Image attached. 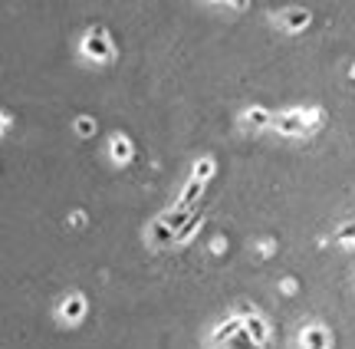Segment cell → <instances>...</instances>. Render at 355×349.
Instances as JSON below:
<instances>
[{
    "label": "cell",
    "instance_id": "6da1fadb",
    "mask_svg": "<svg viewBox=\"0 0 355 349\" xmlns=\"http://www.w3.org/2000/svg\"><path fill=\"white\" fill-rule=\"evenodd\" d=\"M83 56H86L89 63H112L116 60V46H112V40H109V33L103 30V27H96V30L86 33V40H83Z\"/></svg>",
    "mask_w": 355,
    "mask_h": 349
},
{
    "label": "cell",
    "instance_id": "7a4b0ae2",
    "mask_svg": "<svg viewBox=\"0 0 355 349\" xmlns=\"http://www.w3.org/2000/svg\"><path fill=\"white\" fill-rule=\"evenodd\" d=\"M86 313H89V300L83 297V293H69L63 304H59V310H56V317L66 323V326H76V323H83L86 319Z\"/></svg>",
    "mask_w": 355,
    "mask_h": 349
},
{
    "label": "cell",
    "instance_id": "3957f363",
    "mask_svg": "<svg viewBox=\"0 0 355 349\" xmlns=\"http://www.w3.org/2000/svg\"><path fill=\"white\" fill-rule=\"evenodd\" d=\"M270 129H277V132H280V136H286V138L310 136V132H306V125H303V116H299V109H286V112H277Z\"/></svg>",
    "mask_w": 355,
    "mask_h": 349
},
{
    "label": "cell",
    "instance_id": "277c9868",
    "mask_svg": "<svg viewBox=\"0 0 355 349\" xmlns=\"http://www.w3.org/2000/svg\"><path fill=\"white\" fill-rule=\"evenodd\" d=\"M299 346L303 349H332V333L325 330L323 323H310V326H303V333H299Z\"/></svg>",
    "mask_w": 355,
    "mask_h": 349
},
{
    "label": "cell",
    "instance_id": "5b68a950",
    "mask_svg": "<svg viewBox=\"0 0 355 349\" xmlns=\"http://www.w3.org/2000/svg\"><path fill=\"white\" fill-rule=\"evenodd\" d=\"M277 23H280L286 33H303L312 23V14L306 7H286V10L277 17Z\"/></svg>",
    "mask_w": 355,
    "mask_h": 349
},
{
    "label": "cell",
    "instance_id": "8992f818",
    "mask_svg": "<svg viewBox=\"0 0 355 349\" xmlns=\"http://www.w3.org/2000/svg\"><path fill=\"white\" fill-rule=\"evenodd\" d=\"M109 155H112V162L116 165H129L132 162V155H135V145H132V138L129 136H112V142H109Z\"/></svg>",
    "mask_w": 355,
    "mask_h": 349
},
{
    "label": "cell",
    "instance_id": "52a82bcc",
    "mask_svg": "<svg viewBox=\"0 0 355 349\" xmlns=\"http://www.w3.org/2000/svg\"><path fill=\"white\" fill-rule=\"evenodd\" d=\"M145 241L151 244V247H162V244H175V231L168 228L162 218H155V221L148 224V231H145Z\"/></svg>",
    "mask_w": 355,
    "mask_h": 349
},
{
    "label": "cell",
    "instance_id": "ba28073f",
    "mask_svg": "<svg viewBox=\"0 0 355 349\" xmlns=\"http://www.w3.org/2000/svg\"><path fill=\"white\" fill-rule=\"evenodd\" d=\"M240 330H244V317H227V319L221 323V326L214 330V336H211V343H217V346H224V343H227L230 336H237Z\"/></svg>",
    "mask_w": 355,
    "mask_h": 349
},
{
    "label": "cell",
    "instance_id": "9c48e42d",
    "mask_svg": "<svg viewBox=\"0 0 355 349\" xmlns=\"http://www.w3.org/2000/svg\"><path fill=\"white\" fill-rule=\"evenodd\" d=\"M244 125H250V129H266V125H273V112L263 106H250L244 116H240Z\"/></svg>",
    "mask_w": 355,
    "mask_h": 349
},
{
    "label": "cell",
    "instance_id": "30bf717a",
    "mask_svg": "<svg viewBox=\"0 0 355 349\" xmlns=\"http://www.w3.org/2000/svg\"><path fill=\"white\" fill-rule=\"evenodd\" d=\"M244 330H247V333H250L253 339L260 343V346H263L266 339H270V323H266L263 317H257V313H253V317H247V319H244Z\"/></svg>",
    "mask_w": 355,
    "mask_h": 349
},
{
    "label": "cell",
    "instance_id": "8fae6325",
    "mask_svg": "<svg viewBox=\"0 0 355 349\" xmlns=\"http://www.w3.org/2000/svg\"><path fill=\"white\" fill-rule=\"evenodd\" d=\"M214 175H217V162H214L211 155H201V158L194 162V168H191V178H197V182L207 184Z\"/></svg>",
    "mask_w": 355,
    "mask_h": 349
},
{
    "label": "cell",
    "instance_id": "7c38bea8",
    "mask_svg": "<svg viewBox=\"0 0 355 349\" xmlns=\"http://www.w3.org/2000/svg\"><path fill=\"white\" fill-rule=\"evenodd\" d=\"M201 191H204V182H197V178H188V184H184V195L178 198V208H191L194 201L201 198Z\"/></svg>",
    "mask_w": 355,
    "mask_h": 349
},
{
    "label": "cell",
    "instance_id": "4fadbf2b",
    "mask_svg": "<svg viewBox=\"0 0 355 349\" xmlns=\"http://www.w3.org/2000/svg\"><path fill=\"white\" fill-rule=\"evenodd\" d=\"M162 221L164 224H168V228L175 231H181L184 228V224H188V221H191V214H188V208H175V211H168V214H162Z\"/></svg>",
    "mask_w": 355,
    "mask_h": 349
},
{
    "label": "cell",
    "instance_id": "5bb4252c",
    "mask_svg": "<svg viewBox=\"0 0 355 349\" xmlns=\"http://www.w3.org/2000/svg\"><path fill=\"white\" fill-rule=\"evenodd\" d=\"M224 349H263V346H260V343H257L247 330H240L237 336H230V339L224 343Z\"/></svg>",
    "mask_w": 355,
    "mask_h": 349
},
{
    "label": "cell",
    "instance_id": "9a60e30c",
    "mask_svg": "<svg viewBox=\"0 0 355 349\" xmlns=\"http://www.w3.org/2000/svg\"><path fill=\"white\" fill-rule=\"evenodd\" d=\"M299 116H303V125H306V132H316V129H319V125L325 122V112H323V109H316V106L299 109Z\"/></svg>",
    "mask_w": 355,
    "mask_h": 349
},
{
    "label": "cell",
    "instance_id": "2e32d148",
    "mask_svg": "<svg viewBox=\"0 0 355 349\" xmlns=\"http://www.w3.org/2000/svg\"><path fill=\"white\" fill-rule=\"evenodd\" d=\"M73 129H76V136L79 138H92L96 132H99V122L92 119V116H79V119L73 122Z\"/></svg>",
    "mask_w": 355,
    "mask_h": 349
},
{
    "label": "cell",
    "instance_id": "e0dca14e",
    "mask_svg": "<svg viewBox=\"0 0 355 349\" xmlns=\"http://www.w3.org/2000/svg\"><path fill=\"white\" fill-rule=\"evenodd\" d=\"M201 228H204V218H191V221H188V224H184V228H181V231L175 234V244L191 241V237H194V234H197Z\"/></svg>",
    "mask_w": 355,
    "mask_h": 349
},
{
    "label": "cell",
    "instance_id": "ac0fdd59",
    "mask_svg": "<svg viewBox=\"0 0 355 349\" xmlns=\"http://www.w3.org/2000/svg\"><path fill=\"white\" fill-rule=\"evenodd\" d=\"M336 241H339L342 247H355V218L349 221V224H342L339 234H336Z\"/></svg>",
    "mask_w": 355,
    "mask_h": 349
},
{
    "label": "cell",
    "instance_id": "d6986e66",
    "mask_svg": "<svg viewBox=\"0 0 355 349\" xmlns=\"http://www.w3.org/2000/svg\"><path fill=\"white\" fill-rule=\"evenodd\" d=\"M277 254V241L273 237H263V241H257V257H273Z\"/></svg>",
    "mask_w": 355,
    "mask_h": 349
},
{
    "label": "cell",
    "instance_id": "ffe728a7",
    "mask_svg": "<svg viewBox=\"0 0 355 349\" xmlns=\"http://www.w3.org/2000/svg\"><path fill=\"white\" fill-rule=\"evenodd\" d=\"M207 251H211V254H224V251H227V241H224V237H211Z\"/></svg>",
    "mask_w": 355,
    "mask_h": 349
},
{
    "label": "cell",
    "instance_id": "44dd1931",
    "mask_svg": "<svg viewBox=\"0 0 355 349\" xmlns=\"http://www.w3.org/2000/svg\"><path fill=\"white\" fill-rule=\"evenodd\" d=\"M86 221H89L86 211H73V214H69V224H73V228H86Z\"/></svg>",
    "mask_w": 355,
    "mask_h": 349
},
{
    "label": "cell",
    "instance_id": "7402d4cb",
    "mask_svg": "<svg viewBox=\"0 0 355 349\" xmlns=\"http://www.w3.org/2000/svg\"><path fill=\"white\" fill-rule=\"evenodd\" d=\"M280 290H283V293H296V290H299V280H293V277H286V280L280 284Z\"/></svg>",
    "mask_w": 355,
    "mask_h": 349
},
{
    "label": "cell",
    "instance_id": "603a6c76",
    "mask_svg": "<svg viewBox=\"0 0 355 349\" xmlns=\"http://www.w3.org/2000/svg\"><path fill=\"white\" fill-rule=\"evenodd\" d=\"M10 125H14V119H10V116H7V112H3V116H0V129H3V132H7V129H10Z\"/></svg>",
    "mask_w": 355,
    "mask_h": 349
},
{
    "label": "cell",
    "instance_id": "cb8c5ba5",
    "mask_svg": "<svg viewBox=\"0 0 355 349\" xmlns=\"http://www.w3.org/2000/svg\"><path fill=\"white\" fill-rule=\"evenodd\" d=\"M349 79H352V83H355V63H352V66H349Z\"/></svg>",
    "mask_w": 355,
    "mask_h": 349
}]
</instances>
